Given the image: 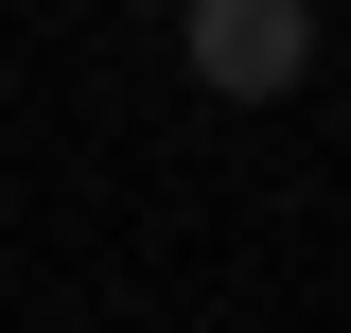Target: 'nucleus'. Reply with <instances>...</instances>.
I'll return each instance as SVG.
<instances>
[{
  "label": "nucleus",
  "instance_id": "nucleus-1",
  "mask_svg": "<svg viewBox=\"0 0 351 333\" xmlns=\"http://www.w3.org/2000/svg\"><path fill=\"white\" fill-rule=\"evenodd\" d=\"M299 71H316V0H193V88L281 106Z\"/></svg>",
  "mask_w": 351,
  "mask_h": 333
}]
</instances>
